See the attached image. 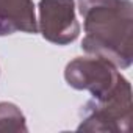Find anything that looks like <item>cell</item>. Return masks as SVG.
Segmentation results:
<instances>
[{
    "mask_svg": "<svg viewBox=\"0 0 133 133\" xmlns=\"http://www.w3.org/2000/svg\"><path fill=\"white\" fill-rule=\"evenodd\" d=\"M38 33L33 0H0V36Z\"/></svg>",
    "mask_w": 133,
    "mask_h": 133,
    "instance_id": "cell-5",
    "label": "cell"
},
{
    "mask_svg": "<svg viewBox=\"0 0 133 133\" xmlns=\"http://www.w3.org/2000/svg\"><path fill=\"white\" fill-rule=\"evenodd\" d=\"M45 41L68 45L80 35L74 0H39V27Z\"/></svg>",
    "mask_w": 133,
    "mask_h": 133,
    "instance_id": "cell-4",
    "label": "cell"
},
{
    "mask_svg": "<svg viewBox=\"0 0 133 133\" xmlns=\"http://www.w3.org/2000/svg\"><path fill=\"white\" fill-rule=\"evenodd\" d=\"M64 78L74 89L89 91L92 99L111 94L125 80L114 64L96 55L78 56L69 61L64 69Z\"/></svg>",
    "mask_w": 133,
    "mask_h": 133,
    "instance_id": "cell-3",
    "label": "cell"
},
{
    "mask_svg": "<svg viewBox=\"0 0 133 133\" xmlns=\"http://www.w3.org/2000/svg\"><path fill=\"white\" fill-rule=\"evenodd\" d=\"M78 11L86 33L82 49L119 69H128L133 61L131 0H78Z\"/></svg>",
    "mask_w": 133,
    "mask_h": 133,
    "instance_id": "cell-1",
    "label": "cell"
},
{
    "mask_svg": "<svg viewBox=\"0 0 133 133\" xmlns=\"http://www.w3.org/2000/svg\"><path fill=\"white\" fill-rule=\"evenodd\" d=\"M25 116L10 102H0V133L6 131H27Z\"/></svg>",
    "mask_w": 133,
    "mask_h": 133,
    "instance_id": "cell-6",
    "label": "cell"
},
{
    "mask_svg": "<svg viewBox=\"0 0 133 133\" xmlns=\"http://www.w3.org/2000/svg\"><path fill=\"white\" fill-rule=\"evenodd\" d=\"M131 86L125 78L111 94L102 99H91L83 107L78 130L128 133L131 128Z\"/></svg>",
    "mask_w": 133,
    "mask_h": 133,
    "instance_id": "cell-2",
    "label": "cell"
}]
</instances>
